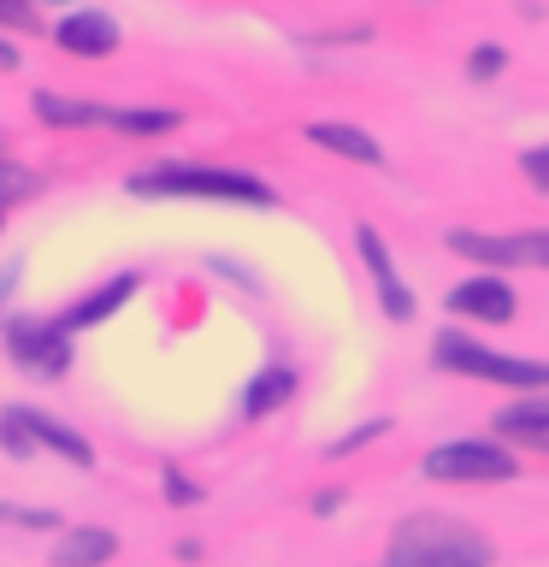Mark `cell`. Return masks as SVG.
<instances>
[{
    "label": "cell",
    "mask_w": 549,
    "mask_h": 567,
    "mask_svg": "<svg viewBox=\"0 0 549 567\" xmlns=\"http://www.w3.org/2000/svg\"><path fill=\"white\" fill-rule=\"evenodd\" d=\"M0 520H12V526H30V532H60V514L53 508H0Z\"/></svg>",
    "instance_id": "7402d4cb"
},
{
    "label": "cell",
    "mask_w": 549,
    "mask_h": 567,
    "mask_svg": "<svg viewBox=\"0 0 549 567\" xmlns=\"http://www.w3.org/2000/svg\"><path fill=\"white\" fill-rule=\"evenodd\" d=\"M425 473L432 478H460V485H490V478H514V455L503 443H437L432 455H425Z\"/></svg>",
    "instance_id": "277c9868"
},
{
    "label": "cell",
    "mask_w": 549,
    "mask_h": 567,
    "mask_svg": "<svg viewBox=\"0 0 549 567\" xmlns=\"http://www.w3.org/2000/svg\"><path fill=\"white\" fill-rule=\"evenodd\" d=\"M35 118L53 124V131H83V124H106V106L95 101H71V95H53V89H35Z\"/></svg>",
    "instance_id": "4fadbf2b"
},
{
    "label": "cell",
    "mask_w": 549,
    "mask_h": 567,
    "mask_svg": "<svg viewBox=\"0 0 549 567\" xmlns=\"http://www.w3.org/2000/svg\"><path fill=\"white\" fill-rule=\"evenodd\" d=\"M131 195H184V202H237V207H278V189L260 184L248 172H225V166H148L131 177Z\"/></svg>",
    "instance_id": "7a4b0ae2"
},
{
    "label": "cell",
    "mask_w": 549,
    "mask_h": 567,
    "mask_svg": "<svg viewBox=\"0 0 549 567\" xmlns=\"http://www.w3.org/2000/svg\"><path fill=\"white\" fill-rule=\"evenodd\" d=\"M508 266H549V230H520V237H508Z\"/></svg>",
    "instance_id": "ac0fdd59"
},
{
    "label": "cell",
    "mask_w": 549,
    "mask_h": 567,
    "mask_svg": "<svg viewBox=\"0 0 549 567\" xmlns=\"http://www.w3.org/2000/svg\"><path fill=\"white\" fill-rule=\"evenodd\" d=\"M0 450H7V455H18V461H24V455H35V437L24 432V420H18L12 408L0 414Z\"/></svg>",
    "instance_id": "d6986e66"
},
{
    "label": "cell",
    "mask_w": 549,
    "mask_h": 567,
    "mask_svg": "<svg viewBox=\"0 0 549 567\" xmlns=\"http://www.w3.org/2000/svg\"><path fill=\"white\" fill-rule=\"evenodd\" d=\"M7 354L24 372H35V379H60V372L71 367V331L53 319V326H42V319H12L7 326Z\"/></svg>",
    "instance_id": "5b68a950"
},
{
    "label": "cell",
    "mask_w": 549,
    "mask_h": 567,
    "mask_svg": "<svg viewBox=\"0 0 549 567\" xmlns=\"http://www.w3.org/2000/svg\"><path fill=\"white\" fill-rule=\"evenodd\" d=\"M53 42H60L65 53H77V60H106V53L118 48V24L101 7H77V12H65L60 24H53Z\"/></svg>",
    "instance_id": "8992f818"
},
{
    "label": "cell",
    "mask_w": 549,
    "mask_h": 567,
    "mask_svg": "<svg viewBox=\"0 0 549 567\" xmlns=\"http://www.w3.org/2000/svg\"><path fill=\"white\" fill-rule=\"evenodd\" d=\"M0 225H7V213H0Z\"/></svg>",
    "instance_id": "f546056e"
},
{
    "label": "cell",
    "mask_w": 549,
    "mask_h": 567,
    "mask_svg": "<svg viewBox=\"0 0 549 567\" xmlns=\"http://www.w3.org/2000/svg\"><path fill=\"white\" fill-rule=\"evenodd\" d=\"M118 556V538L106 526H65L53 544V567H101Z\"/></svg>",
    "instance_id": "8fae6325"
},
{
    "label": "cell",
    "mask_w": 549,
    "mask_h": 567,
    "mask_svg": "<svg viewBox=\"0 0 549 567\" xmlns=\"http://www.w3.org/2000/svg\"><path fill=\"white\" fill-rule=\"evenodd\" d=\"M12 414L24 420V432L35 437V450H53L60 461H71V467H95V450H89V437H83V432H71L65 420L42 414V408H12Z\"/></svg>",
    "instance_id": "9c48e42d"
},
{
    "label": "cell",
    "mask_w": 549,
    "mask_h": 567,
    "mask_svg": "<svg viewBox=\"0 0 549 567\" xmlns=\"http://www.w3.org/2000/svg\"><path fill=\"white\" fill-rule=\"evenodd\" d=\"M490 538L473 526L449 520V514H414L396 526L384 549V567H490Z\"/></svg>",
    "instance_id": "6da1fadb"
},
{
    "label": "cell",
    "mask_w": 549,
    "mask_h": 567,
    "mask_svg": "<svg viewBox=\"0 0 549 567\" xmlns=\"http://www.w3.org/2000/svg\"><path fill=\"white\" fill-rule=\"evenodd\" d=\"M308 142H313V148H325V154L354 159V166H384V148H379V142H372L366 131H354V124L319 118V124H308Z\"/></svg>",
    "instance_id": "7c38bea8"
},
{
    "label": "cell",
    "mask_w": 549,
    "mask_h": 567,
    "mask_svg": "<svg viewBox=\"0 0 549 567\" xmlns=\"http://www.w3.org/2000/svg\"><path fill=\"white\" fill-rule=\"evenodd\" d=\"M432 361L455 379H478V384H508V390H549V367L543 361H520V354H496L485 343L460 331H443L432 343Z\"/></svg>",
    "instance_id": "3957f363"
},
{
    "label": "cell",
    "mask_w": 549,
    "mask_h": 567,
    "mask_svg": "<svg viewBox=\"0 0 549 567\" xmlns=\"http://www.w3.org/2000/svg\"><path fill=\"white\" fill-rule=\"evenodd\" d=\"M0 24H30V0H0Z\"/></svg>",
    "instance_id": "484cf974"
},
{
    "label": "cell",
    "mask_w": 549,
    "mask_h": 567,
    "mask_svg": "<svg viewBox=\"0 0 549 567\" xmlns=\"http://www.w3.org/2000/svg\"><path fill=\"white\" fill-rule=\"evenodd\" d=\"M503 65H508V53H503V48H496V42H478V48H473V60H467V78H473V83H490Z\"/></svg>",
    "instance_id": "ffe728a7"
},
{
    "label": "cell",
    "mask_w": 549,
    "mask_h": 567,
    "mask_svg": "<svg viewBox=\"0 0 549 567\" xmlns=\"http://www.w3.org/2000/svg\"><path fill=\"white\" fill-rule=\"evenodd\" d=\"M514 290L496 272H485V278H467V284H455L449 290V313H460V319H485V326H508L514 319Z\"/></svg>",
    "instance_id": "52a82bcc"
},
{
    "label": "cell",
    "mask_w": 549,
    "mask_h": 567,
    "mask_svg": "<svg viewBox=\"0 0 549 567\" xmlns=\"http://www.w3.org/2000/svg\"><path fill=\"white\" fill-rule=\"evenodd\" d=\"M18 272H24V260H7V266H0V308H7V296L18 290Z\"/></svg>",
    "instance_id": "4316f807"
},
{
    "label": "cell",
    "mask_w": 549,
    "mask_h": 567,
    "mask_svg": "<svg viewBox=\"0 0 549 567\" xmlns=\"http://www.w3.org/2000/svg\"><path fill=\"white\" fill-rule=\"evenodd\" d=\"M449 248L478 266H508V237H490V230H449Z\"/></svg>",
    "instance_id": "e0dca14e"
},
{
    "label": "cell",
    "mask_w": 549,
    "mask_h": 567,
    "mask_svg": "<svg viewBox=\"0 0 549 567\" xmlns=\"http://www.w3.org/2000/svg\"><path fill=\"white\" fill-rule=\"evenodd\" d=\"M136 284H142V272H118V278H106L101 290H89V296L71 301L60 326H65V331H89V326H101V319H113V313L124 308V301L136 296Z\"/></svg>",
    "instance_id": "30bf717a"
},
{
    "label": "cell",
    "mask_w": 549,
    "mask_h": 567,
    "mask_svg": "<svg viewBox=\"0 0 549 567\" xmlns=\"http://www.w3.org/2000/svg\"><path fill=\"white\" fill-rule=\"evenodd\" d=\"M177 113H159V106H106V131H118V136H136V142H148V136H172L177 131Z\"/></svg>",
    "instance_id": "2e32d148"
},
{
    "label": "cell",
    "mask_w": 549,
    "mask_h": 567,
    "mask_svg": "<svg viewBox=\"0 0 549 567\" xmlns=\"http://www.w3.org/2000/svg\"><path fill=\"white\" fill-rule=\"evenodd\" d=\"M384 425H390V420H372V425H361V432L336 437V443H331V455H349V450H361V443H372V437H384Z\"/></svg>",
    "instance_id": "cb8c5ba5"
},
{
    "label": "cell",
    "mask_w": 549,
    "mask_h": 567,
    "mask_svg": "<svg viewBox=\"0 0 549 567\" xmlns=\"http://www.w3.org/2000/svg\"><path fill=\"white\" fill-rule=\"evenodd\" d=\"M336 508H343V491H319L313 496V514H336Z\"/></svg>",
    "instance_id": "83f0119b"
},
{
    "label": "cell",
    "mask_w": 549,
    "mask_h": 567,
    "mask_svg": "<svg viewBox=\"0 0 549 567\" xmlns=\"http://www.w3.org/2000/svg\"><path fill=\"white\" fill-rule=\"evenodd\" d=\"M24 195H35V172L7 166V159H0V202H24Z\"/></svg>",
    "instance_id": "44dd1931"
},
{
    "label": "cell",
    "mask_w": 549,
    "mask_h": 567,
    "mask_svg": "<svg viewBox=\"0 0 549 567\" xmlns=\"http://www.w3.org/2000/svg\"><path fill=\"white\" fill-rule=\"evenodd\" d=\"M496 432L514 437V443H543V450H549V396L503 408V414H496Z\"/></svg>",
    "instance_id": "5bb4252c"
},
{
    "label": "cell",
    "mask_w": 549,
    "mask_h": 567,
    "mask_svg": "<svg viewBox=\"0 0 549 567\" xmlns=\"http://www.w3.org/2000/svg\"><path fill=\"white\" fill-rule=\"evenodd\" d=\"M0 71H18V48H7V42H0Z\"/></svg>",
    "instance_id": "f1b7e54d"
},
{
    "label": "cell",
    "mask_w": 549,
    "mask_h": 567,
    "mask_svg": "<svg viewBox=\"0 0 549 567\" xmlns=\"http://www.w3.org/2000/svg\"><path fill=\"white\" fill-rule=\"evenodd\" d=\"M520 172H526L531 189L549 195V148H526V154H520Z\"/></svg>",
    "instance_id": "603a6c76"
},
{
    "label": "cell",
    "mask_w": 549,
    "mask_h": 567,
    "mask_svg": "<svg viewBox=\"0 0 549 567\" xmlns=\"http://www.w3.org/2000/svg\"><path fill=\"white\" fill-rule=\"evenodd\" d=\"M195 496H201V491H195V485H189V478L177 473V467H166V503H177V508H189Z\"/></svg>",
    "instance_id": "d4e9b609"
},
{
    "label": "cell",
    "mask_w": 549,
    "mask_h": 567,
    "mask_svg": "<svg viewBox=\"0 0 549 567\" xmlns=\"http://www.w3.org/2000/svg\"><path fill=\"white\" fill-rule=\"evenodd\" d=\"M354 248H361V260H366V272H372V284H379V301H384V313L390 319H414V296H407V284L396 278V266H390V248H384V237L372 225H361L354 230Z\"/></svg>",
    "instance_id": "ba28073f"
},
{
    "label": "cell",
    "mask_w": 549,
    "mask_h": 567,
    "mask_svg": "<svg viewBox=\"0 0 549 567\" xmlns=\"http://www.w3.org/2000/svg\"><path fill=\"white\" fill-rule=\"evenodd\" d=\"M290 396H296V372L290 367H266L260 379L242 390V420H266L272 408H283Z\"/></svg>",
    "instance_id": "9a60e30c"
}]
</instances>
